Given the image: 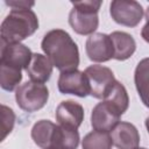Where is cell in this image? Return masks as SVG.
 <instances>
[{
    "instance_id": "7a4b0ae2",
    "label": "cell",
    "mask_w": 149,
    "mask_h": 149,
    "mask_svg": "<svg viewBox=\"0 0 149 149\" xmlns=\"http://www.w3.org/2000/svg\"><path fill=\"white\" fill-rule=\"evenodd\" d=\"M38 29V19L31 9H12L0 27L1 44L20 43Z\"/></svg>"
},
{
    "instance_id": "30bf717a",
    "label": "cell",
    "mask_w": 149,
    "mask_h": 149,
    "mask_svg": "<svg viewBox=\"0 0 149 149\" xmlns=\"http://www.w3.org/2000/svg\"><path fill=\"white\" fill-rule=\"evenodd\" d=\"M31 57V50L22 43L1 44L0 64L14 66L20 70H27Z\"/></svg>"
},
{
    "instance_id": "9a60e30c",
    "label": "cell",
    "mask_w": 149,
    "mask_h": 149,
    "mask_svg": "<svg viewBox=\"0 0 149 149\" xmlns=\"http://www.w3.org/2000/svg\"><path fill=\"white\" fill-rule=\"evenodd\" d=\"M109 36L114 47V59L126 61L133 56L136 50V42L130 34L125 31H113Z\"/></svg>"
},
{
    "instance_id": "7402d4cb",
    "label": "cell",
    "mask_w": 149,
    "mask_h": 149,
    "mask_svg": "<svg viewBox=\"0 0 149 149\" xmlns=\"http://www.w3.org/2000/svg\"><path fill=\"white\" fill-rule=\"evenodd\" d=\"M141 36L147 43H149V6L146 12V24L143 26V28L141 30Z\"/></svg>"
},
{
    "instance_id": "e0dca14e",
    "label": "cell",
    "mask_w": 149,
    "mask_h": 149,
    "mask_svg": "<svg viewBox=\"0 0 149 149\" xmlns=\"http://www.w3.org/2000/svg\"><path fill=\"white\" fill-rule=\"evenodd\" d=\"M104 100L108 101L112 106H114L121 115L128 109V106H129V97H128L127 90L118 80L114 83L112 90L108 92V94Z\"/></svg>"
},
{
    "instance_id": "9c48e42d",
    "label": "cell",
    "mask_w": 149,
    "mask_h": 149,
    "mask_svg": "<svg viewBox=\"0 0 149 149\" xmlns=\"http://www.w3.org/2000/svg\"><path fill=\"white\" fill-rule=\"evenodd\" d=\"M121 114L108 101L104 100L97 104L91 113V126L98 132H112L120 122Z\"/></svg>"
},
{
    "instance_id": "6da1fadb",
    "label": "cell",
    "mask_w": 149,
    "mask_h": 149,
    "mask_svg": "<svg viewBox=\"0 0 149 149\" xmlns=\"http://www.w3.org/2000/svg\"><path fill=\"white\" fill-rule=\"evenodd\" d=\"M41 48L54 66L61 72L77 70L79 66V50L70 34L63 29L48 31L41 42Z\"/></svg>"
},
{
    "instance_id": "ffe728a7",
    "label": "cell",
    "mask_w": 149,
    "mask_h": 149,
    "mask_svg": "<svg viewBox=\"0 0 149 149\" xmlns=\"http://www.w3.org/2000/svg\"><path fill=\"white\" fill-rule=\"evenodd\" d=\"M1 118H2V137L5 140L6 136L13 130L15 123V113L12 108L6 105H1Z\"/></svg>"
},
{
    "instance_id": "5bb4252c",
    "label": "cell",
    "mask_w": 149,
    "mask_h": 149,
    "mask_svg": "<svg viewBox=\"0 0 149 149\" xmlns=\"http://www.w3.org/2000/svg\"><path fill=\"white\" fill-rule=\"evenodd\" d=\"M58 125L50 120H40L31 128V139L42 149H50L54 144Z\"/></svg>"
},
{
    "instance_id": "ba28073f",
    "label": "cell",
    "mask_w": 149,
    "mask_h": 149,
    "mask_svg": "<svg viewBox=\"0 0 149 149\" xmlns=\"http://www.w3.org/2000/svg\"><path fill=\"white\" fill-rule=\"evenodd\" d=\"M85 50L87 57L92 62L104 63L113 58L114 47L109 35L104 33H94L86 40Z\"/></svg>"
},
{
    "instance_id": "d6986e66",
    "label": "cell",
    "mask_w": 149,
    "mask_h": 149,
    "mask_svg": "<svg viewBox=\"0 0 149 149\" xmlns=\"http://www.w3.org/2000/svg\"><path fill=\"white\" fill-rule=\"evenodd\" d=\"M21 71L17 68L0 64V85L2 90L8 92L14 91L22 80Z\"/></svg>"
},
{
    "instance_id": "603a6c76",
    "label": "cell",
    "mask_w": 149,
    "mask_h": 149,
    "mask_svg": "<svg viewBox=\"0 0 149 149\" xmlns=\"http://www.w3.org/2000/svg\"><path fill=\"white\" fill-rule=\"evenodd\" d=\"M144 123H146V128H147V130H148V133H149V116L146 119V122H144Z\"/></svg>"
},
{
    "instance_id": "3957f363",
    "label": "cell",
    "mask_w": 149,
    "mask_h": 149,
    "mask_svg": "<svg viewBox=\"0 0 149 149\" xmlns=\"http://www.w3.org/2000/svg\"><path fill=\"white\" fill-rule=\"evenodd\" d=\"M72 9L69 13V23L79 35H92L99 26L98 12L101 6L99 0L72 1Z\"/></svg>"
},
{
    "instance_id": "52a82bcc",
    "label": "cell",
    "mask_w": 149,
    "mask_h": 149,
    "mask_svg": "<svg viewBox=\"0 0 149 149\" xmlns=\"http://www.w3.org/2000/svg\"><path fill=\"white\" fill-rule=\"evenodd\" d=\"M58 91L62 94H73L85 98L90 94V84L84 71L72 70L61 72L57 81Z\"/></svg>"
},
{
    "instance_id": "8fae6325",
    "label": "cell",
    "mask_w": 149,
    "mask_h": 149,
    "mask_svg": "<svg viewBox=\"0 0 149 149\" xmlns=\"http://www.w3.org/2000/svg\"><path fill=\"white\" fill-rule=\"evenodd\" d=\"M56 121L66 128L78 129L84 121V108L73 100L62 101L56 108Z\"/></svg>"
},
{
    "instance_id": "7c38bea8",
    "label": "cell",
    "mask_w": 149,
    "mask_h": 149,
    "mask_svg": "<svg viewBox=\"0 0 149 149\" xmlns=\"http://www.w3.org/2000/svg\"><path fill=\"white\" fill-rule=\"evenodd\" d=\"M112 140L118 149H135L140 143V134L133 123L120 121L112 130Z\"/></svg>"
},
{
    "instance_id": "277c9868",
    "label": "cell",
    "mask_w": 149,
    "mask_h": 149,
    "mask_svg": "<svg viewBox=\"0 0 149 149\" xmlns=\"http://www.w3.org/2000/svg\"><path fill=\"white\" fill-rule=\"evenodd\" d=\"M49 99V90L44 84L26 81L15 91V100L17 106L28 112H36L45 106Z\"/></svg>"
},
{
    "instance_id": "44dd1931",
    "label": "cell",
    "mask_w": 149,
    "mask_h": 149,
    "mask_svg": "<svg viewBox=\"0 0 149 149\" xmlns=\"http://www.w3.org/2000/svg\"><path fill=\"white\" fill-rule=\"evenodd\" d=\"M5 3L13 9H30L35 2L34 1H27V0H12V1H5Z\"/></svg>"
},
{
    "instance_id": "cb8c5ba5",
    "label": "cell",
    "mask_w": 149,
    "mask_h": 149,
    "mask_svg": "<svg viewBox=\"0 0 149 149\" xmlns=\"http://www.w3.org/2000/svg\"><path fill=\"white\" fill-rule=\"evenodd\" d=\"M135 149H147V148H140V147H137V148H135Z\"/></svg>"
},
{
    "instance_id": "ac0fdd59",
    "label": "cell",
    "mask_w": 149,
    "mask_h": 149,
    "mask_svg": "<svg viewBox=\"0 0 149 149\" xmlns=\"http://www.w3.org/2000/svg\"><path fill=\"white\" fill-rule=\"evenodd\" d=\"M112 136L106 132L93 130L86 134L81 141L83 149H112Z\"/></svg>"
},
{
    "instance_id": "2e32d148",
    "label": "cell",
    "mask_w": 149,
    "mask_h": 149,
    "mask_svg": "<svg viewBox=\"0 0 149 149\" xmlns=\"http://www.w3.org/2000/svg\"><path fill=\"white\" fill-rule=\"evenodd\" d=\"M134 83L141 101L149 108V57L137 63L134 72Z\"/></svg>"
},
{
    "instance_id": "5b68a950",
    "label": "cell",
    "mask_w": 149,
    "mask_h": 149,
    "mask_svg": "<svg viewBox=\"0 0 149 149\" xmlns=\"http://www.w3.org/2000/svg\"><path fill=\"white\" fill-rule=\"evenodd\" d=\"M84 73L90 84V94L97 99H105L116 81L113 71L99 64L87 66Z\"/></svg>"
},
{
    "instance_id": "8992f818",
    "label": "cell",
    "mask_w": 149,
    "mask_h": 149,
    "mask_svg": "<svg viewBox=\"0 0 149 149\" xmlns=\"http://www.w3.org/2000/svg\"><path fill=\"white\" fill-rule=\"evenodd\" d=\"M112 19L126 27H136L143 17V7L134 0H114L109 5Z\"/></svg>"
},
{
    "instance_id": "4fadbf2b",
    "label": "cell",
    "mask_w": 149,
    "mask_h": 149,
    "mask_svg": "<svg viewBox=\"0 0 149 149\" xmlns=\"http://www.w3.org/2000/svg\"><path fill=\"white\" fill-rule=\"evenodd\" d=\"M52 63L50 59L42 54H33L31 61L26 70L30 80L34 83L43 84L48 81L52 73Z\"/></svg>"
}]
</instances>
